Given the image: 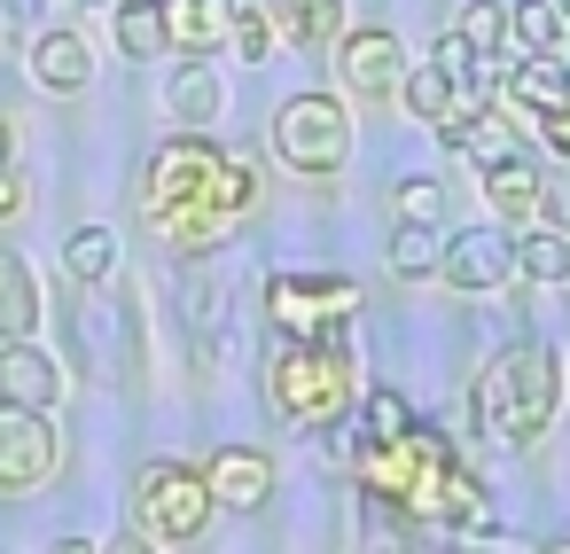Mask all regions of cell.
<instances>
[{"label":"cell","mask_w":570,"mask_h":554,"mask_svg":"<svg viewBox=\"0 0 570 554\" xmlns=\"http://www.w3.org/2000/svg\"><path fill=\"white\" fill-rule=\"evenodd\" d=\"M149 219L173 235V243H219L243 211H250V196H258V165H243V157H227L219 141H204L196 126L188 133H173L157 157H149Z\"/></svg>","instance_id":"obj_1"},{"label":"cell","mask_w":570,"mask_h":554,"mask_svg":"<svg viewBox=\"0 0 570 554\" xmlns=\"http://www.w3.org/2000/svg\"><path fill=\"white\" fill-rule=\"evenodd\" d=\"M360 492L399 515V523H430V531H453V523H476L484 515V484L461 468V453L430 429H399V437H375L360 445Z\"/></svg>","instance_id":"obj_2"},{"label":"cell","mask_w":570,"mask_h":554,"mask_svg":"<svg viewBox=\"0 0 570 554\" xmlns=\"http://www.w3.org/2000/svg\"><path fill=\"white\" fill-rule=\"evenodd\" d=\"M266 398L297 429H336L360 406V375L336 336H289V352H274V367H266Z\"/></svg>","instance_id":"obj_3"},{"label":"cell","mask_w":570,"mask_h":554,"mask_svg":"<svg viewBox=\"0 0 570 554\" xmlns=\"http://www.w3.org/2000/svg\"><path fill=\"white\" fill-rule=\"evenodd\" d=\"M562 406V367L547 344H508L500 359H484L476 375V422L500 437V445H531Z\"/></svg>","instance_id":"obj_4"},{"label":"cell","mask_w":570,"mask_h":554,"mask_svg":"<svg viewBox=\"0 0 570 554\" xmlns=\"http://www.w3.org/2000/svg\"><path fill=\"white\" fill-rule=\"evenodd\" d=\"M219 499L204 484V468H180V461H149L134 476V531H149L157 546H196L212 531Z\"/></svg>","instance_id":"obj_5"},{"label":"cell","mask_w":570,"mask_h":554,"mask_svg":"<svg viewBox=\"0 0 570 554\" xmlns=\"http://www.w3.org/2000/svg\"><path fill=\"white\" fill-rule=\"evenodd\" d=\"M274 157L305 180H328L344 157H352V118L336 95H289L274 110Z\"/></svg>","instance_id":"obj_6"},{"label":"cell","mask_w":570,"mask_h":554,"mask_svg":"<svg viewBox=\"0 0 570 554\" xmlns=\"http://www.w3.org/2000/svg\"><path fill=\"white\" fill-rule=\"evenodd\" d=\"M266 313L289 336H336L360 313V281H344V274H274L266 281Z\"/></svg>","instance_id":"obj_7"},{"label":"cell","mask_w":570,"mask_h":554,"mask_svg":"<svg viewBox=\"0 0 570 554\" xmlns=\"http://www.w3.org/2000/svg\"><path fill=\"white\" fill-rule=\"evenodd\" d=\"M56 461H63V445H56L48 414H40V406H17V398H0V492H32V484H48Z\"/></svg>","instance_id":"obj_8"},{"label":"cell","mask_w":570,"mask_h":554,"mask_svg":"<svg viewBox=\"0 0 570 554\" xmlns=\"http://www.w3.org/2000/svg\"><path fill=\"white\" fill-rule=\"evenodd\" d=\"M438 274H445L453 289H469V297L508 289V274H515V235H508V227H461V235H445Z\"/></svg>","instance_id":"obj_9"},{"label":"cell","mask_w":570,"mask_h":554,"mask_svg":"<svg viewBox=\"0 0 570 554\" xmlns=\"http://www.w3.org/2000/svg\"><path fill=\"white\" fill-rule=\"evenodd\" d=\"M336 71H344V87H352L360 102H391V95L406 87V56H399L391 32H352L344 56H336Z\"/></svg>","instance_id":"obj_10"},{"label":"cell","mask_w":570,"mask_h":554,"mask_svg":"<svg viewBox=\"0 0 570 554\" xmlns=\"http://www.w3.org/2000/svg\"><path fill=\"white\" fill-rule=\"evenodd\" d=\"M204 484H212L219 507H266V492H274V461H266L258 445H219V453L204 461Z\"/></svg>","instance_id":"obj_11"},{"label":"cell","mask_w":570,"mask_h":554,"mask_svg":"<svg viewBox=\"0 0 570 554\" xmlns=\"http://www.w3.org/2000/svg\"><path fill=\"white\" fill-rule=\"evenodd\" d=\"M165 9V48L180 56H212L235 40V0H157Z\"/></svg>","instance_id":"obj_12"},{"label":"cell","mask_w":570,"mask_h":554,"mask_svg":"<svg viewBox=\"0 0 570 554\" xmlns=\"http://www.w3.org/2000/svg\"><path fill=\"white\" fill-rule=\"evenodd\" d=\"M56 390H63V375H56L48 352H32V336L0 344V398H17V406H40V414H48Z\"/></svg>","instance_id":"obj_13"},{"label":"cell","mask_w":570,"mask_h":554,"mask_svg":"<svg viewBox=\"0 0 570 554\" xmlns=\"http://www.w3.org/2000/svg\"><path fill=\"white\" fill-rule=\"evenodd\" d=\"M539 196H547V172H539L523 149H508V157H492V165H484V204H492V211L531 219V211H539Z\"/></svg>","instance_id":"obj_14"},{"label":"cell","mask_w":570,"mask_h":554,"mask_svg":"<svg viewBox=\"0 0 570 554\" xmlns=\"http://www.w3.org/2000/svg\"><path fill=\"white\" fill-rule=\"evenodd\" d=\"M336 32H344V0H274V40L321 56Z\"/></svg>","instance_id":"obj_15"},{"label":"cell","mask_w":570,"mask_h":554,"mask_svg":"<svg viewBox=\"0 0 570 554\" xmlns=\"http://www.w3.org/2000/svg\"><path fill=\"white\" fill-rule=\"evenodd\" d=\"M32 79H40L48 95H79V87L95 79L87 40H79V32H48V40H32Z\"/></svg>","instance_id":"obj_16"},{"label":"cell","mask_w":570,"mask_h":554,"mask_svg":"<svg viewBox=\"0 0 570 554\" xmlns=\"http://www.w3.org/2000/svg\"><path fill=\"white\" fill-rule=\"evenodd\" d=\"M508 102H523L531 118H554V110L570 102V71H562L554 56H523V63L508 71Z\"/></svg>","instance_id":"obj_17"},{"label":"cell","mask_w":570,"mask_h":554,"mask_svg":"<svg viewBox=\"0 0 570 554\" xmlns=\"http://www.w3.org/2000/svg\"><path fill=\"white\" fill-rule=\"evenodd\" d=\"M32 328H40V281H32L24 258L0 250V344H17V336H32Z\"/></svg>","instance_id":"obj_18"},{"label":"cell","mask_w":570,"mask_h":554,"mask_svg":"<svg viewBox=\"0 0 570 554\" xmlns=\"http://www.w3.org/2000/svg\"><path fill=\"white\" fill-rule=\"evenodd\" d=\"M508 32L523 40V56H554V48H570L562 0H515V9H508Z\"/></svg>","instance_id":"obj_19"},{"label":"cell","mask_w":570,"mask_h":554,"mask_svg":"<svg viewBox=\"0 0 570 554\" xmlns=\"http://www.w3.org/2000/svg\"><path fill=\"white\" fill-rule=\"evenodd\" d=\"M399 102H406V110H414L422 126H438V118H453V110H461V87H453V71H445V63L430 56L422 71H406V87H399Z\"/></svg>","instance_id":"obj_20"},{"label":"cell","mask_w":570,"mask_h":554,"mask_svg":"<svg viewBox=\"0 0 570 554\" xmlns=\"http://www.w3.org/2000/svg\"><path fill=\"white\" fill-rule=\"evenodd\" d=\"M110 266H118V235H110V227H79V235L63 243V281L95 289V281H110Z\"/></svg>","instance_id":"obj_21"},{"label":"cell","mask_w":570,"mask_h":554,"mask_svg":"<svg viewBox=\"0 0 570 554\" xmlns=\"http://www.w3.org/2000/svg\"><path fill=\"white\" fill-rule=\"evenodd\" d=\"M515 274H523V281H547V289H562V281H570V235H562V227H547V235H523V243H515Z\"/></svg>","instance_id":"obj_22"},{"label":"cell","mask_w":570,"mask_h":554,"mask_svg":"<svg viewBox=\"0 0 570 554\" xmlns=\"http://www.w3.org/2000/svg\"><path fill=\"white\" fill-rule=\"evenodd\" d=\"M438 258H445V235L422 227V219H399V235H391V274L422 281V274H438Z\"/></svg>","instance_id":"obj_23"},{"label":"cell","mask_w":570,"mask_h":554,"mask_svg":"<svg viewBox=\"0 0 570 554\" xmlns=\"http://www.w3.org/2000/svg\"><path fill=\"white\" fill-rule=\"evenodd\" d=\"M173 118H180V126H196V133L219 118V79H212V71H196V56H188V71L173 79Z\"/></svg>","instance_id":"obj_24"},{"label":"cell","mask_w":570,"mask_h":554,"mask_svg":"<svg viewBox=\"0 0 570 554\" xmlns=\"http://www.w3.org/2000/svg\"><path fill=\"white\" fill-rule=\"evenodd\" d=\"M118 48H126L134 63L165 48V9H157V0H134V9H118Z\"/></svg>","instance_id":"obj_25"},{"label":"cell","mask_w":570,"mask_h":554,"mask_svg":"<svg viewBox=\"0 0 570 554\" xmlns=\"http://www.w3.org/2000/svg\"><path fill=\"white\" fill-rule=\"evenodd\" d=\"M461 40H469L476 56H492V48L508 40V9H500V0H469V17H461Z\"/></svg>","instance_id":"obj_26"},{"label":"cell","mask_w":570,"mask_h":554,"mask_svg":"<svg viewBox=\"0 0 570 554\" xmlns=\"http://www.w3.org/2000/svg\"><path fill=\"white\" fill-rule=\"evenodd\" d=\"M360 422H367V445H375V437H399V429H414V422H406V398H399V390H375V398L360 406Z\"/></svg>","instance_id":"obj_27"},{"label":"cell","mask_w":570,"mask_h":554,"mask_svg":"<svg viewBox=\"0 0 570 554\" xmlns=\"http://www.w3.org/2000/svg\"><path fill=\"white\" fill-rule=\"evenodd\" d=\"M438 211H445V188H438V180H399V219L438 227Z\"/></svg>","instance_id":"obj_28"},{"label":"cell","mask_w":570,"mask_h":554,"mask_svg":"<svg viewBox=\"0 0 570 554\" xmlns=\"http://www.w3.org/2000/svg\"><path fill=\"white\" fill-rule=\"evenodd\" d=\"M266 48H274V17H258V9H235V56H250V63H258Z\"/></svg>","instance_id":"obj_29"},{"label":"cell","mask_w":570,"mask_h":554,"mask_svg":"<svg viewBox=\"0 0 570 554\" xmlns=\"http://www.w3.org/2000/svg\"><path fill=\"white\" fill-rule=\"evenodd\" d=\"M539 211H547V219H554V227L570 235V165H562V172L547 180V196H539Z\"/></svg>","instance_id":"obj_30"},{"label":"cell","mask_w":570,"mask_h":554,"mask_svg":"<svg viewBox=\"0 0 570 554\" xmlns=\"http://www.w3.org/2000/svg\"><path fill=\"white\" fill-rule=\"evenodd\" d=\"M24 211V180H17V165H0V219H17Z\"/></svg>","instance_id":"obj_31"},{"label":"cell","mask_w":570,"mask_h":554,"mask_svg":"<svg viewBox=\"0 0 570 554\" xmlns=\"http://www.w3.org/2000/svg\"><path fill=\"white\" fill-rule=\"evenodd\" d=\"M539 126H547V141H554V157H562V165H570V102H562V110H554V118H539Z\"/></svg>","instance_id":"obj_32"},{"label":"cell","mask_w":570,"mask_h":554,"mask_svg":"<svg viewBox=\"0 0 570 554\" xmlns=\"http://www.w3.org/2000/svg\"><path fill=\"white\" fill-rule=\"evenodd\" d=\"M102 554H157V538H149V531H126V538H110Z\"/></svg>","instance_id":"obj_33"},{"label":"cell","mask_w":570,"mask_h":554,"mask_svg":"<svg viewBox=\"0 0 570 554\" xmlns=\"http://www.w3.org/2000/svg\"><path fill=\"white\" fill-rule=\"evenodd\" d=\"M9 149H17V118L0 110V165H9Z\"/></svg>","instance_id":"obj_34"},{"label":"cell","mask_w":570,"mask_h":554,"mask_svg":"<svg viewBox=\"0 0 570 554\" xmlns=\"http://www.w3.org/2000/svg\"><path fill=\"white\" fill-rule=\"evenodd\" d=\"M56 554H102V546H87V538H71V546H56Z\"/></svg>","instance_id":"obj_35"},{"label":"cell","mask_w":570,"mask_h":554,"mask_svg":"<svg viewBox=\"0 0 570 554\" xmlns=\"http://www.w3.org/2000/svg\"><path fill=\"white\" fill-rule=\"evenodd\" d=\"M547 554H570V538H554V546H547Z\"/></svg>","instance_id":"obj_36"},{"label":"cell","mask_w":570,"mask_h":554,"mask_svg":"<svg viewBox=\"0 0 570 554\" xmlns=\"http://www.w3.org/2000/svg\"><path fill=\"white\" fill-rule=\"evenodd\" d=\"M71 9H102V0H71Z\"/></svg>","instance_id":"obj_37"},{"label":"cell","mask_w":570,"mask_h":554,"mask_svg":"<svg viewBox=\"0 0 570 554\" xmlns=\"http://www.w3.org/2000/svg\"><path fill=\"white\" fill-rule=\"evenodd\" d=\"M562 17H570V0H562Z\"/></svg>","instance_id":"obj_38"}]
</instances>
